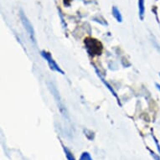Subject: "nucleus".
<instances>
[{
    "label": "nucleus",
    "instance_id": "nucleus-3",
    "mask_svg": "<svg viewBox=\"0 0 160 160\" xmlns=\"http://www.w3.org/2000/svg\"><path fill=\"white\" fill-rule=\"evenodd\" d=\"M41 55L44 57V59H45V61H47L48 64H49V66H50V67L52 69L53 71L60 72V73H61L63 75L64 71L59 67V66H58L57 64L55 63V61L53 60V58L51 57V55H50V53L45 52V51H42V52H41Z\"/></svg>",
    "mask_w": 160,
    "mask_h": 160
},
{
    "label": "nucleus",
    "instance_id": "nucleus-4",
    "mask_svg": "<svg viewBox=\"0 0 160 160\" xmlns=\"http://www.w3.org/2000/svg\"><path fill=\"white\" fill-rule=\"evenodd\" d=\"M138 8H139V16L141 19H143L144 16V0H138Z\"/></svg>",
    "mask_w": 160,
    "mask_h": 160
},
{
    "label": "nucleus",
    "instance_id": "nucleus-6",
    "mask_svg": "<svg viewBox=\"0 0 160 160\" xmlns=\"http://www.w3.org/2000/svg\"><path fill=\"white\" fill-rule=\"evenodd\" d=\"M80 160H92V158L88 152H83Z\"/></svg>",
    "mask_w": 160,
    "mask_h": 160
},
{
    "label": "nucleus",
    "instance_id": "nucleus-7",
    "mask_svg": "<svg viewBox=\"0 0 160 160\" xmlns=\"http://www.w3.org/2000/svg\"><path fill=\"white\" fill-rule=\"evenodd\" d=\"M64 151H65V152H66V157H67V158H68L69 160H75L74 157L72 156V154H71V152H70V151H69L66 147H64Z\"/></svg>",
    "mask_w": 160,
    "mask_h": 160
},
{
    "label": "nucleus",
    "instance_id": "nucleus-2",
    "mask_svg": "<svg viewBox=\"0 0 160 160\" xmlns=\"http://www.w3.org/2000/svg\"><path fill=\"white\" fill-rule=\"evenodd\" d=\"M20 18H21L22 23L24 24V28L26 29V31L28 32V34H29V37H30V39L34 43H35V34H34V29H33V26H32L31 23L29 22V20L27 18V17L25 16L23 12L21 11V13H20Z\"/></svg>",
    "mask_w": 160,
    "mask_h": 160
},
{
    "label": "nucleus",
    "instance_id": "nucleus-10",
    "mask_svg": "<svg viewBox=\"0 0 160 160\" xmlns=\"http://www.w3.org/2000/svg\"><path fill=\"white\" fill-rule=\"evenodd\" d=\"M156 87H158V89L159 90V92H160V86L158 84H156Z\"/></svg>",
    "mask_w": 160,
    "mask_h": 160
},
{
    "label": "nucleus",
    "instance_id": "nucleus-8",
    "mask_svg": "<svg viewBox=\"0 0 160 160\" xmlns=\"http://www.w3.org/2000/svg\"><path fill=\"white\" fill-rule=\"evenodd\" d=\"M151 154H152V156L153 158H154V159L155 160H160V158H159V156H158V155H156L154 153V152H151Z\"/></svg>",
    "mask_w": 160,
    "mask_h": 160
},
{
    "label": "nucleus",
    "instance_id": "nucleus-5",
    "mask_svg": "<svg viewBox=\"0 0 160 160\" xmlns=\"http://www.w3.org/2000/svg\"><path fill=\"white\" fill-rule=\"evenodd\" d=\"M112 15L114 16V18H115L118 22L122 21V17L121 13H120V11L118 10L117 7H113L112 8Z\"/></svg>",
    "mask_w": 160,
    "mask_h": 160
},
{
    "label": "nucleus",
    "instance_id": "nucleus-1",
    "mask_svg": "<svg viewBox=\"0 0 160 160\" xmlns=\"http://www.w3.org/2000/svg\"><path fill=\"white\" fill-rule=\"evenodd\" d=\"M85 43L87 45V50L91 53V55H100L102 50V45L98 41L93 39H87Z\"/></svg>",
    "mask_w": 160,
    "mask_h": 160
},
{
    "label": "nucleus",
    "instance_id": "nucleus-9",
    "mask_svg": "<svg viewBox=\"0 0 160 160\" xmlns=\"http://www.w3.org/2000/svg\"><path fill=\"white\" fill-rule=\"evenodd\" d=\"M153 138H154V140H155V143H156V145H157V147H158V151H159V152H160V145H158V140L156 138H155L154 137H153Z\"/></svg>",
    "mask_w": 160,
    "mask_h": 160
}]
</instances>
